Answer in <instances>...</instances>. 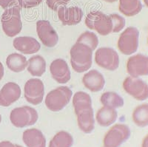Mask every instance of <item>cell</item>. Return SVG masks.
Masks as SVG:
<instances>
[{
    "mask_svg": "<svg viewBox=\"0 0 148 147\" xmlns=\"http://www.w3.org/2000/svg\"><path fill=\"white\" fill-rule=\"evenodd\" d=\"M85 25L90 30H94L101 36H107L112 33L113 25L110 15L101 11H92L85 18Z\"/></svg>",
    "mask_w": 148,
    "mask_h": 147,
    "instance_id": "obj_5",
    "label": "cell"
},
{
    "mask_svg": "<svg viewBox=\"0 0 148 147\" xmlns=\"http://www.w3.org/2000/svg\"><path fill=\"white\" fill-rule=\"evenodd\" d=\"M141 147H148V135H147L142 140Z\"/></svg>",
    "mask_w": 148,
    "mask_h": 147,
    "instance_id": "obj_35",
    "label": "cell"
},
{
    "mask_svg": "<svg viewBox=\"0 0 148 147\" xmlns=\"http://www.w3.org/2000/svg\"><path fill=\"white\" fill-rule=\"evenodd\" d=\"M39 118L35 109L28 106L14 109L10 114V122L17 128L30 126L36 123Z\"/></svg>",
    "mask_w": 148,
    "mask_h": 147,
    "instance_id": "obj_4",
    "label": "cell"
},
{
    "mask_svg": "<svg viewBox=\"0 0 148 147\" xmlns=\"http://www.w3.org/2000/svg\"><path fill=\"white\" fill-rule=\"evenodd\" d=\"M133 122L138 127L148 126V104H142L135 108L132 114Z\"/></svg>",
    "mask_w": 148,
    "mask_h": 147,
    "instance_id": "obj_25",
    "label": "cell"
},
{
    "mask_svg": "<svg viewBox=\"0 0 148 147\" xmlns=\"http://www.w3.org/2000/svg\"><path fill=\"white\" fill-rule=\"evenodd\" d=\"M4 74H5V69H4L3 64H2V62H0V81L2 80V78H3Z\"/></svg>",
    "mask_w": 148,
    "mask_h": 147,
    "instance_id": "obj_34",
    "label": "cell"
},
{
    "mask_svg": "<svg viewBox=\"0 0 148 147\" xmlns=\"http://www.w3.org/2000/svg\"><path fill=\"white\" fill-rule=\"evenodd\" d=\"M71 64L79 73L86 72L92 66V50L88 46L76 42L70 51Z\"/></svg>",
    "mask_w": 148,
    "mask_h": 147,
    "instance_id": "obj_1",
    "label": "cell"
},
{
    "mask_svg": "<svg viewBox=\"0 0 148 147\" xmlns=\"http://www.w3.org/2000/svg\"><path fill=\"white\" fill-rule=\"evenodd\" d=\"M95 62L99 67L114 71L119 66V56L116 50L110 47H101L95 53Z\"/></svg>",
    "mask_w": 148,
    "mask_h": 147,
    "instance_id": "obj_8",
    "label": "cell"
},
{
    "mask_svg": "<svg viewBox=\"0 0 148 147\" xmlns=\"http://www.w3.org/2000/svg\"><path fill=\"white\" fill-rule=\"evenodd\" d=\"M76 42L85 44L90 47L92 50H94L99 45V39L94 33L90 31H85L79 36Z\"/></svg>",
    "mask_w": 148,
    "mask_h": 147,
    "instance_id": "obj_28",
    "label": "cell"
},
{
    "mask_svg": "<svg viewBox=\"0 0 148 147\" xmlns=\"http://www.w3.org/2000/svg\"><path fill=\"white\" fill-rule=\"evenodd\" d=\"M20 12L21 8L18 5L6 9L2 14L1 18L2 30L8 36L14 37L22 31V22Z\"/></svg>",
    "mask_w": 148,
    "mask_h": 147,
    "instance_id": "obj_2",
    "label": "cell"
},
{
    "mask_svg": "<svg viewBox=\"0 0 148 147\" xmlns=\"http://www.w3.org/2000/svg\"><path fill=\"white\" fill-rule=\"evenodd\" d=\"M127 72L134 78L148 75L147 55L139 53L130 57L127 62Z\"/></svg>",
    "mask_w": 148,
    "mask_h": 147,
    "instance_id": "obj_12",
    "label": "cell"
},
{
    "mask_svg": "<svg viewBox=\"0 0 148 147\" xmlns=\"http://www.w3.org/2000/svg\"><path fill=\"white\" fill-rule=\"evenodd\" d=\"M22 140L27 147H46V138L38 129H26L22 134Z\"/></svg>",
    "mask_w": 148,
    "mask_h": 147,
    "instance_id": "obj_18",
    "label": "cell"
},
{
    "mask_svg": "<svg viewBox=\"0 0 148 147\" xmlns=\"http://www.w3.org/2000/svg\"><path fill=\"white\" fill-rule=\"evenodd\" d=\"M82 83L90 91L96 92L104 88L105 80L101 72L96 70H92L84 74L82 78Z\"/></svg>",
    "mask_w": 148,
    "mask_h": 147,
    "instance_id": "obj_17",
    "label": "cell"
},
{
    "mask_svg": "<svg viewBox=\"0 0 148 147\" xmlns=\"http://www.w3.org/2000/svg\"><path fill=\"white\" fill-rule=\"evenodd\" d=\"M72 95V90L67 86L54 89L46 95V107L52 112H59L69 104Z\"/></svg>",
    "mask_w": 148,
    "mask_h": 147,
    "instance_id": "obj_3",
    "label": "cell"
},
{
    "mask_svg": "<svg viewBox=\"0 0 148 147\" xmlns=\"http://www.w3.org/2000/svg\"><path fill=\"white\" fill-rule=\"evenodd\" d=\"M24 95L26 101L34 105H38L43 101L45 86L39 79H31L27 81L24 87Z\"/></svg>",
    "mask_w": 148,
    "mask_h": 147,
    "instance_id": "obj_10",
    "label": "cell"
},
{
    "mask_svg": "<svg viewBox=\"0 0 148 147\" xmlns=\"http://www.w3.org/2000/svg\"><path fill=\"white\" fill-rule=\"evenodd\" d=\"M58 17L63 25L72 26L78 25L81 22L84 16L82 8L77 6L66 8L60 7L58 9Z\"/></svg>",
    "mask_w": 148,
    "mask_h": 147,
    "instance_id": "obj_13",
    "label": "cell"
},
{
    "mask_svg": "<svg viewBox=\"0 0 148 147\" xmlns=\"http://www.w3.org/2000/svg\"><path fill=\"white\" fill-rule=\"evenodd\" d=\"M147 44H148V38H147Z\"/></svg>",
    "mask_w": 148,
    "mask_h": 147,
    "instance_id": "obj_40",
    "label": "cell"
},
{
    "mask_svg": "<svg viewBox=\"0 0 148 147\" xmlns=\"http://www.w3.org/2000/svg\"><path fill=\"white\" fill-rule=\"evenodd\" d=\"M77 123L80 130L86 134L91 133L95 127V118L92 108L82 111L77 115Z\"/></svg>",
    "mask_w": 148,
    "mask_h": 147,
    "instance_id": "obj_20",
    "label": "cell"
},
{
    "mask_svg": "<svg viewBox=\"0 0 148 147\" xmlns=\"http://www.w3.org/2000/svg\"><path fill=\"white\" fill-rule=\"evenodd\" d=\"M50 72L53 79L59 84H66L71 80V70L67 62L62 59L53 61L50 65Z\"/></svg>",
    "mask_w": 148,
    "mask_h": 147,
    "instance_id": "obj_14",
    "label": "cell"
},
{
    "mask_svg": "<svg viewBox=\"0 0 148 147\" xmlns=\"http://www.w3.org/2000/svg\"><path fill=\"white\" fill-rule=\"evenodd\" d=\"M144 2H145V5L148 8V0H144Z\"/></svg>",
    "mask_w": 148,
    "mask_h": 147,
    "instance_id": "obj_37",
    "label": "cell"
},
{
    "mask_svg": "<svg viewBox=\"0 0 148 147\" xmlns=\"http://www.w3.org/2000/svg\"><path fill=\"white\" fill-rule=\"evenodd\" d=\"M125 92L138 101H145L148 98V84L139 78L129 76L123 82Z\"/></svg>",
    "mask_w": 148,
    "mask_h": 147,
    "instance_id": "obj_9",
    "label": "cell"
},
{
    "mask_svg": "<svg viewBox=\"0 0 148 147\" xmlns=\"http://www.w3.org/2000/svg\"><path fill=\"white\" fill-rule=\"evenodd\" d=\"M119 10L126 16H134L141 11L142 4L141 0H119Z\"/></svg>",
    "mask_w": 148,
    "mask_h": 147,
    "instance_id": "obj_22",
    "label": "cell"
},
{
    "mask_svg": "<svg viewBox=\"0 0 148 147\" xmlns=\"http://www.w3.org/2000/svg\"><path fill=\"white\" fill-rule=\"evenodd\" d=\"M42 0H18V5L22 8H32L42 3Z\"/></svg>",
    "mask_w": 148,
    "mask_h": 147,
    "instance_id": "obj_31",
    "label": "cell"
},
{
    "mask_svg": "<svg viewBox=\"0 0 148 147\" xmlns=\"http://www.w3.org/2000/svg\"><path fill=\"white\" fill-rule=\"evenodd\" d=\"M73 138L69 132L60 131L56 134L49 143V147H72Z\"/></svg>",
    "mask_w": 148,
    "mask_h": 147,
    "instance_id": "obj_27",
    "label": "cell"
},
{
    "mask_svg": "<svg viewBox=\"0 0 148 147\" xmlns=\"http://www.w3.org/2000/svg\"><path fill=\"white\" fill-rule=\"evenodd\" d=\"M36 33L42 43L47 47H53L59 42L57 32L50 22L39 20L36 22Z\"/></svg>",
    "mask_w": 148,
    "mask_h": 147,
    "instance_id": "obj_11",
    "label": "cell"
},
{
    "mask_svg": "<svg viewBox=\"0 0 148 147\" xmlns=\"http://www.w3.org/2000/svg\"><path fill=\"white\" fill-rule=\"evenodd\" d=\"M13 45L16 50L26 55L36 53L41 48L39 42L30 36L16 37L13 42Z\"/></svg>",
    "mask_w": 148,
    "mask_h": 147,
    "instance_id": "obj_16",
    "label": "cell"
},
{
    "mask_svg": "<svg viewBox=\"0 0 148 147\" xmlns=\"http://www.w3.org/2000/svg\"><path fill=\"white\" fill-rule=\"evenodd\" d=\"M27 67L30 75L40 77L46 71V61L42 55H34L27 61Z\"/></svg>",
    "mask_w": 148,
    "mask_h": 147,
    "instance_id": "obj_23",
    "label": "cell"
},
{
    "mask_svg": "<svg viewBox=\"0 0 148 147\" xmlns=\"http://www.w3.org/2000/svg\"><path fill=\"white\" fill-rule=\"evenodd\" d=\"M103 1L108 2V3H113V2H116L117 0H103Z\"/></svg>",
    "mask_w": 148,
    "mask_h": 147,
    "instance_id": "obj_36",
    "label": "cell"
},
{
    "mask_svg": "<svg viewBox=\"0 0 148 147\" xmlns=\"http://www.w3.org/2000/svg\"><path fill=\"white\" fill-rule=\"evenodd\" d=\"M15 5H18V0H0V6L5 10Z\"/></svg>",
    "mask_w": 148,
    "mask_h": 147,
    "instance_id": "obj_32",
    "label": "cell"
},
{
    "mask_svg": "<svg viewBox=\"0 0 148 147\" xmlns=\"http://www.w3.org/2000/svg\"><path fill=\"white\" fill-rule=\"evenodd\" d=\"M71 0H46L47 5L51 10H57L60 7L65 6Z\"/></svg>",
    "mask_w": 148,
    "mask_h": 147,
    "instance_id": "obj_30",
    "label": "cell"
},
{
    "mask_svg": "<svg viewBox=\"0 0 148 147\" xmlns=\"http://www.w3.org/2000/svg\"><path fill=\"white\" fill-rule=\"evenodd\" d=\"M20 87L14 82H8L0 90V106L8 107L15 103L21 96Z\"/></svg>",
    "mask_w": 148,
    "mask_h": 147,
    "instance_id": "obj_15",
    "label": "cell"
},
{
    "mask_svg": "<svg viewBox=\"0 0 148 147\" xmlns=\"http://www.w3.org/2000/svg\"><path fill=\"white\" fill-rule=\"evenodd\" d=\"M16 147H23L20 145H18V144H16Z\"/></svg>",
    "mask_w": 148,
    "mask_h": 147,
    "instance_id": "obj_38",
    "label": "cell"
},
{
    "mask_svg": "<svg viewBox=\"0 0 148 147\" xmlns=\"http://www.w3.org/2000/svg\"><path fill=\"white\" fill-rule=\"evenodd\" d=\"M100 101L104 107L113 109L120 108L124 106V99L115 92H106L103 93L100 98Z\"/></svg>",
    "mask_w": 148,
    "mask_h": 147,
    "instance_id": "obj_26",
    "label": "cell"
},
{
    "mask_svg": "<svg viewBox=\"0 0 148 147\" xmlns=\"http://www.w3.org/2000/svg\"><path fill=\"white\" fill-rule=\"evenodd\" d=\"M139 31L135 27L125 29L119 38L118 49L124 55H130L136 52L138 48Z\"/></svg>",
    "mask_w": 148,
    "mask_h": 147,
    "instance_id": "obj_6",
    "label": "cell"
},
{
    "mask_svg": "<svg viewBox=\"0 0 148 147\" xmlns=\"http://www.w3.org/2000/svg\"><path fill=\"white\" fill-rule=\"evenodd\" d=\"M0 147H16V144H12L10 141L5 140V141H2L0 142Z\"/></svg>",
    "mask_w": 148,
    "mask_h": 147,
    "instance_id": "obj_33",
    "label": "cell"
},
{
    "mask_svg": "<svg viewBox=\"0 0 148 147\" xmlns=\"http://www.w3.org/2000/svg\"><path fill=\"white\" fill-rule=\"evenodd\" d=\"M130 134L131 132L128 126L116 124L105 134L103 140L104 147H119L130 138Z\"/></svg>",
    "mask_w": 148,
    "mask_h": 147,
    "instance_id": "obj_7",
    "label": "cell"
},
{
    "mask_svg": "<svg viewBox=\"0 0 148 147\" xmlns=\"http://www.w3.org/2000/svg\"><path fill=\"white\" fill-rule=\"evenodd\" d=\"M6 64L8 69L14 72L24 71L27 67V61L22 54L12 53L7 57Z\"/></svg>",
    "mask_w": 148,
    "mask_h": 147,
    "instance_id": "obj_24",
    "label": "cell"
},
{
    "mask_svg": "<svg viewBox=\"0 0 148 147\" xmlns=\"http://www.w3.org/2000/svg\"><path fill=\"white\" fill-rule=\"evenodd\" d=\"M113 25V30L112 33H119L120 31L124 29L125 27L126 22H125V18L117 14H113L110 15Z\"/></svg>",
    "mask_w": 148,
    "mask_h": 147,
    "instance_id": "obj_29",
    "label": "cell"
},
{
    "mask_svg": "<svg viewBox=\"0 0 148 147\" xmlns=\"http://www.w3.org/2000/svg\"><path fill=\"white\" fill-rule=\"evenodd\" d=\"M118 118V112L116 109L103 106L97 111L96 115V120L99 125L107 127L114 124Z\"/></svg>",
    "mask_w": 148,
    "mask_h": 147,
    "instance_id": "obj_19",
    "label": "cell"
},
{
    "mask_svg": "<svg viewBox=\"0 0 148 147\" xmlns=\"http://www.w3.org/2000/svg\"><path fill=\"white\" fill-rule=\"evenodd\" d=\"M73 106L76 115L92 108V100L88 93L82 91L76 92L73 97Z\"/></svg>",
    "mask_w": 148,
    "mask_h": 147,
    "instance_id": "obj_21",
    "label": "cell"
},
{
    "mask_svg": "<svg viewBox=\"0 0 148 147\" xmlns=\"http://www.w3.org/2000/svg\"><path fill=\"white\" fill-rule=\"evenodd\" d=\"M1 121H2V116L0 115V123H1Z\"/></svg>",
    "mask_w": 148,
    "mask_h": 147,
    "instance_id": "obj_39",
    "label": "cell"
}]
</instances>
